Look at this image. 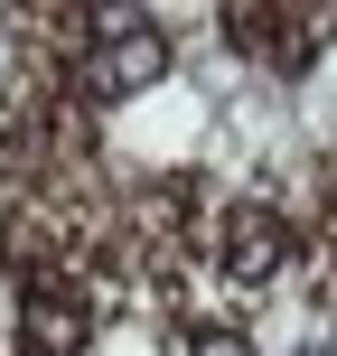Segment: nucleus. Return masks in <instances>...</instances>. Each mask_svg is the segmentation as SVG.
Masks as SVG:
<instances>
[{
    "mask_svg": "<svg viewBox=\"0 0 337 356\" xmlns=\"http://www.w3.org/2000/svg\"><path fill=\"white\" fill-rule=\"evenodd\" d=\"M150 75H160V47H150V38H131V47H104V56H94V85H104V94H131V85H150Z\"/></svg>",
    "mask_w": 337,
    "mask_h": 356,
    "instance_id": "obj_1",
    "label": "nucleus"
}]
</instances>
